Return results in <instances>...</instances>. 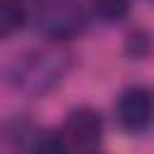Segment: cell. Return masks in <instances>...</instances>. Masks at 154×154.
Instances as JSON below:
<instances>
[{
  "label": "cell",
  "mask_w": 154,
  "mask_h": 154,
  "mask_svg": "<svg viewBox=\"0 0 154 154\" xmlns=\"http://www.w3.org/2000/svg\"><path fill=\"white\" fill-rule=\"evenodd\" d=\"M36 26L53 41H70L84 31L87 17L82 7L70 0H48L36 12Z\"/></svg>",
  "instance_id": "cell-2"
},
{
  "label": "cell",
  "mask_w": 154,
  "mask_h": 154,
  "mask_svg": "<svg viewBox=\"0 0 154 154\" xmlns=\"http://www.w3.org/2000/svg\"><path fill=\"white\" fill-rule=\"evenodd\" d=\"M67 72V60L53 51H26L14 55L5 67V79L26 96H43L60 84Z\"/></svg>",
  "instance_id": "cell-1"
},
{
  "label": "cell",
  "mask_w": 154,
  "mask_h": 154,
  "mask_svg": "<svg viewBox=\"0 0 154 154\" xmlns=\"http://www.w3.org/2000/svg\"><path fill=\"white\" fill-rule=\"evenodd\" d=\"M60 137L65 142V149L77 152H91L103 140V118L91 106H79L67 113Z\"/></svg>",
  "instance_id": "cell-3"
},
{
  "label": "cell",
  "mask_w": 154,
  "mask_h": 154,
  "mask_svg": "<svg viewBox=\"0 0 154 154\" xmlns=\"http://www.w3.org/2000/svg\"><path fill=\"white\" fill-rule=\"evenodd\" d=\"M152 113H154L152 91L142 84L123 89L120 96L116 99V120L130 135L147 132L149 123H152Z\"/></svg>",
  "instance_id": "cell-4"
},
{
  "label": "cell",
  "mask_w": 154,
  "mask_h": 154,
  "mask_svg": "<svg viewBox=\"0 0 154 154\" xmlns=\"http://www.w3.org/2000/svg\"><path fill=\"white\" fill-rule=\"evenodd\" d=\"M125 51L130 58H147L149 55V34L144 29L132 31L125 41Z\"/></svg>",
  "instance_id": "cell-7"
},
{
  "label": "cell",
  "mask_w": 154,
  "mask_h": 154,
  "mask_svg": "<svg viewBox=\"0 0 154 154\" xmlns=\"http://www.w3.org/2000/svg\"><path fill=\"white\" fill-rule=\"evenodd\" d=\"M26 24V7L22 0H0V38L14 36Z\"/></svg>",
  "instance_id": "cell-5"
},
{
  "label": "cell",
  "mask_w": 154,
  "mask_h": 154,
  "mask_svg": "<svg viewBox=\"0 0 154 154\" xmlns=\"http://www.w3.org/2000/svg\"><path fill=\"white\" fill-rule=\"evenodd\" d=\"M132 0H89L91 14L103 24H118L130 14Z\"/></svg>",
  "instance_id": "cell-6"
}]
</instances>
